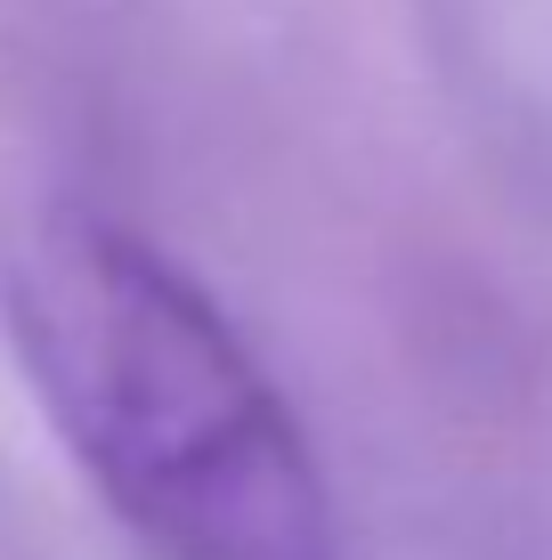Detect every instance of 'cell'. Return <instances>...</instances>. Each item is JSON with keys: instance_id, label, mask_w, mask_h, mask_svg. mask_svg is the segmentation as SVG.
I'll list each match as a JSON object with an SVG mask.
<instances>
[{"instance_id": "cell-1", "label": "cell", "mask_w": 552, "mask_h": 560, "mask_svg": "<svg viewBox=\"0 0 552 560\" xmlns=\"http://www.w3.org/2000/svg\"><path fill=\"white\" fill-rule=\"evenodd\" d=\"M0 325L66 455L163 560H341L293 407L155 244L57 211L9 253Z\"/></svg>"}]
</instances>
